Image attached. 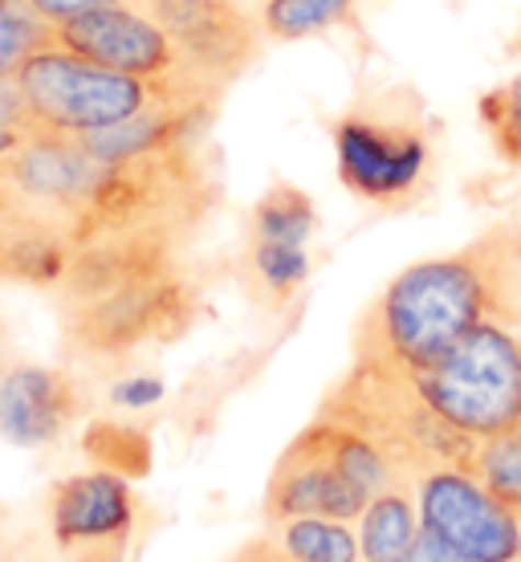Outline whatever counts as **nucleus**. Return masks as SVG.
I'll return each instance as SVG.
<instances>
[{"instance_id":"nucleus-1","label":"nucleus","mask_w":521,"mask_h":562,"mask_svg":"<svg viewBox=\"0 0 521 562\" xmlns=\"http://www.w3.org/2000/svg\"><path fill=\"white\" fill-rule=\"evenodd\" d=\"M216 204L208 143L106 159L82 139L25 135L0 159V228H42L73 254L114 237H168L192 249Z\"/></svg>"},{"instance_id":"nucleus-2","label":"nucleus","mask_w":521,"mask_h":562,"mask_svg":"<svg viewBox=\"0 0 521 562\" xmlns=\"http://www.w3.org/2000/svg\"><path fill=\"white\" fill-rule=\"evenodd\" d=\"M485 323H521V225L501 221L440 257L399 269L363 306L351 359L423 375Z\"/></svg>"},{"instance_id":"nucleus-3","label":"nucleus","mask_w":521,"mask_h":562,"mask_svg":"<svg viewBox=\"0 0 521 562\" xmlns=\"http://www.w3.org/2000/svg\"><path fill=\"white\" fill-rule=\"evenodd\" d=\"M326 420H339L354 432H363L387 461L408 481L456 464L468 469L477 440L456 432L423 395L416 375L387 371L375 363H354L342 371L339 380L326 387L318 400V412Z\"/></svg>"},{"instance_id":"nucleus-4","label":"nucleus","mask_w":521,"mask_h":562,"mask_svg":"<svg viewBox=\"0 0 521 562\" xmlns=\"http://www.w3.org/2000/svg\"><path fill=\"white\" fill-rule=\"evenodd\" d=\"M335 164L351 196L375 209H404L432 171V139L420 102L408 90H383L351 102L335 119Z\"/></svg>"},{"instance_id":"nucleus-5","label":"nucleus","mask_w":521,"mask_h":562,"mask_svg":"<svg viewBox=\"0 0 521 562\" xmlns=\"http://www.w3.org/2000/svg\"><path fill=\"white\" fill-rule=\"evenodd\" d=\"M13 82L25 99L29 135H66V139L99 135L163 102H183L151 82L78 57L57 42L29 57ZM183 106H200V102H183Z\"/></svg>"},{"instance_id":"nucleus-6","label":"nucleus","mask_w":521,"mask_h":562,"mask_svg":"<svg viewBox=\"0 0 521 562\" xmlns=\"http://www.w3.org/2000/svg\"><path fill=\"white\" fill-rule=\"evenodd\" d=\"M416 380L456 432L521 436V323L477 326Z\"/></svg>"},{"instance_id":"nucleus-7","label":"nucleus","mask_w":521,"mask_h":562,"mask_svg":"<svg viewBox=\"0 0 521 562\" xmlns=\"http://www.w3.org/2000/svg\"><path fill=\"white\" fill-rule=\"evenodd\" d=\"M200 314L196 281L188 269L118 285L111 294L57 306L61 338L82 359H127L143 347H163L192 330Z\"/></svg>"},{"instance_id":"nucleus-8","label":"nucleus","mask_w":521,"mask_h":562,"mask_svg":"<svg viewBox=\"0 0 521 562\" xmlns=\"http://www.w3.org/2000/svg\"><path fill=\"white\" fill-rule=\"evenodd\" d=\"M54 42L73 49L78 57H90L106 70L131 74L139 82H151L183 102H220L225 90L192 70V61L180 54L156 16L135 9L131 0H111L90 13L73 16L54 29Z\"/></svg>"},{"instance_id":"nucleus-9","label":"nucleus","mask_w":521,"mask_h":562,"mask_svg":"<svg viewBox=\"0 0 521 562\" xmlns=\"http://www.w3.org/2000/svg\"><path fill=\"white\" fill-rule=\"evenodd\" d=\"M420 530L437 535L473 562L521 559V514L506 509L468 469L444 464L416 477Z\"/></svg>"},{"instance_id":"nucleus-10","label":"nucleus","mask_w":521,"mask_h":562,"mask_svg":"<svg viewBox=\"0 0 521 562\" xmlns=\"http://www.w3.org/2000/svg\"><path fill=\"white\" fill-rule=\"evenodd\" d=\"M139 502L131 481L86 469L49 490V538L61 562H127Z\"/></svg>"},{"instance_id":"nucleus-11","label":"nucleus","mask_w":521,"mask_h":562,"mask_svg":"<svg viewBox=\"0 0 521 562\" xmlns=\"http://www.w3.org/2000/svg\"><path fill=\"white\" fill-rule=\"evenodd\" d=\"M135 9L156 16L163 33L180 45L192 70L204 74L220 90L253 70L261 57L265 29L240 0H131Z\"/></svg>"},{"instance_id":"nucleus-12","label":"nucleus","mask_w":521,"mask_h":562,"mask_svg":"<svg viewBox=\"0 0 521 562\" xmlns=\"http://www.w3.org/2000/svg\"><path fill=\"white\" fill-rule=\"evenodd\" d=\"M371 493L351 481L342 469L326 461L306 436L297 432L282 449L273 473L265 485V521L290 518H335V521H359L363 518Z\"/></svg>"},{"instance_id":"nucleus-13","label":"nucleus","mask_w":521,"mask_h":562,"mask_svg":"<svg viewBox=\"0 0 521 562\" xmlns=\"http://www.w3.org/2000/svg\"><path fill=\"white\" fill-rule=\"evenodd\" d=\"M82 412L78 383L57 367L21 363L0 380V436L16 449L54 445Z\"/></svg>"},{"instance_id":"nucleus-14","label":"nucleus","mask_w":521,"mask_h":562,"mask_svg":"<svg viewBox=\"0 0 521 562\" xmlns=\"http://www.w3.org/2000/svg\"><path fill=\"white\" fill-rule=\"evenodd\" d=\"M420 538V506L416 485H392L366 502L359 518V550L363 562H399Z\"/></svg>"},{"instance_id":"nucleus-15","label":"nucleus","mask_w":521,"mask_h":562,"mask_svg":"<svg viewBox=\"0 0 521 562\" xmlns=\"http://www.w3.org/2000/svg\"><path fill=\"white\" fill-rule=\"evenodd\" d=\"M245 281L253 297L282 310L290 297L310 281V249L290 240H253L245 249Z\"/></svg>"},{"instance_id":"nucleus-16","label":"nucleus","mask_w":521,"mask_h":562,"mask_svg":"<svg viewBox=\"0 0 521 562\" xmlns=\"http://www.w3.org/2000/svg\"><path fill=\"white\" fill-rule=\"evenodd\" d=\"M82 452L90 457L94 469H106V473H118L127 481H139L151 473V461H156V445L147 428L127 420H90L82 428Z\"/></svg>"},{"instance_id":"nucleus-17","label":"nucleus","mask_w":521,"mask_h":562,"mask_svg":"<svg viewBox=\"0 0 521 562\" xmlns=\"http://www.w3.org/2000/svg\"><path fill=\"white\" fill-rule=\"evenodd\" d=\"M269 535L294 562H363L359 535L351 530V521L290 518L269 526Z\"/></svg>"},{"instance_id":"nucleus-18","label":"nucleus","mask_w":521,"mask_h":562,"mask_svg":"<svg viewBox=\"0 0 521 562\" xmlns=\"http://www.w3.org/2000/svg\"><path fill=\"white\" fill-rule=\"evenodd\" d=\"M318 228L314 200L290 180H278L265 188L249 212V237L253 240H290V245H310Z\"/></svg>"},{"instance_id":"nucleus-19","label":"nucleus","mask_w":521,"mask_h":562,"mask_svg":"<svg viewBox=\"0 0 521 562\" xmlns=\"http://www.w3.org/2000/svg\"><path fill=\"white\" fill-rule=\"evenodd\" d=\"M359 0H261L257 21L269 42H306L347 25Z\"/></svg>"},{"instance_id":"nucleus-20","label":"nucleus","mask_w":521,"mask_h":562,"mask_svg":"<svg viewBox=\"0 0 521 562\" xmlns=\"http://www.w3.org/2000/svg\"><path fill=\"white\" fill-rule=\"evenodd\" d=\"M468 473L494 493L497 502L521 514V436H494L477 440Z\"/></svg>"},{"instance_id":"nucleus-21","label":"nucleus","mask_w":521,"mask_h":562,"mask_svg":"<svg viewBox=\"0 0 521 562\" xmlns=\"http://www.w3.org/2000/svg\"><path fill=\"white\" fill-rule=\"evenodd\" d=\"M45 45H54V25H45L25 0H4L0 4V82L16 78V70Z\"/></svg>"},{"instance_id":"nucleus-22","label":"nucleus","mask_w":521,"mask_h":562,"mask_svg":"<svg viewBox=\"0 0 521 562\" xmlns=\"http://www.w3.org/2000/svg\"><path fill=\"white\" fill-rule=\"evenodd\" d=\"M480 123L489 131L497 155L521 168V74L480 99Z\"/></svg>"},{"instance_id":"nucleus-23","label":"nucleus","mask_w":521,"mask_h":562,"mask_svg":"<svg viewBox=\"0 0 521 562\" xmlns=\"http://www.w3.org/2000/svg\"><path fill=\"white\" fill-rule=\"evenodd\" d=\"M163 400V380L159 375H123V380L111 387V404H118V408H151V404H159Z\"/></svg>"},{"instance_id":"nucleus-24","label":"nucleus","mask_w":521,"mask_h":562,"mask_svg":"<svg viewBox=\"0 0 521 562\" xmlns=\"http://www.w3.org/2000/svg\"><path fill=\"white\" fill-rule=\"evenodd\" d=\"M33 13L42 16L45 25H66L73 16L90 13V9H99V4H111V0H25Z\"/></svg>"},{"instance_id":"nucleus-25","label":"nucleus","mask_w":521,"mask_h":562,"mask_svg":"<svg viewBox=\"0 0 521 562\" xmlns=\"http://www.w3.org/2000/svg\"><path fill=\"white\" fill-rule=\"evenodd\" d=\"M220 562H294V559L273 542V535H257V538H249V542H240V547L233 550V554H225Z\"/></svg>"},{"instance_id":"nucleus-26","label":"nucleus","mask_w":521,"mask_h":562,"mask_svg":"<svg viewBox=\"0 0 521 562\" xmlns=\"http://www.w3.org/2000/svg\"><path fill=\"white\" fill-rule=\"evenodd\" d=\"M0 131H25L29 135V114H25V99L16 90L13 78L0 82Z\"/></svg>"},{"instance_id":"nucleus-27","label":"nucleus","mask_w":521,"mask_h":562,"mask_svg":"<svg viewBox=\"0 0 521 562\" xmlns=\"http://www.w3.org/2000/svg\"><path fill=\"white\" fill-rule=\"evenodd\" d=\"M399 562H473L465 559L461 550H452L449 542H440L437 535H428V530H420V538H416V547L408 550V559Z\"/></svg>"},{"instance_id":"nucleus-28","label":"nucleus","mask_w":521,"mask_h":562,"mask_svg":"<svg viewBox=\"0 0 521 562\" xmlns=\"http://www.w3.org/2000/svg\"><path fill=\"white\" fill-rule=\"evenodd\" d=\"M25 139V131H0V159H4V155L13 151L16 143Z\"/></svg>"},{"instance_id":"nucleus-29","label":"nucleus","mask_w":521,"mask_h":562,"mask_svg":"<svg viewBox=\"0 0 521 562\" xmlns=\"http://www.w3.org/2000/svg\"><path fill=\"white\" fill-rule=\"evenodd\" d=\"M0 562H16V554L9 547H0Z\"/></svg>"},{"instance_id":"nucleus-30","label":"nucleus","mask_w":521,"mask_h":562,"mask_svg":"<svg viewBox=\"0 0 521 562\" xmlns=\"http://www.w3.org/2000/svg\"><path fill=\"white\" fill-rule=\"evenodd\" d=\"M257 4H261V0H257Z\"/></svg>"},{"instance_id":"nucleus-31","label":"nucleus","mask_w":521,"mask_h":562,"mask_svg":"<svg viewBox=\"0 0 521 562\" xmlns=\"http://www.w3.org/2000/svg\"><path fill=\"white\" fill-rule=\"evenodd\" d=\"M0 4H4V0H0Z\"/></svg>"},{"instance_id":"nucleus-32","label":"nucleus","mask_w":521,"mask_h":562,"mask_svg":"<svg viewBox=\"0 0 521 562\" xmlns=\"http://www.w3.org/2000/svg\"><path fill=\"white\" fill-rule=\"evenodd\" d=\"M518 562H521V559H518Z\"/></svg>"}]
</instances>
